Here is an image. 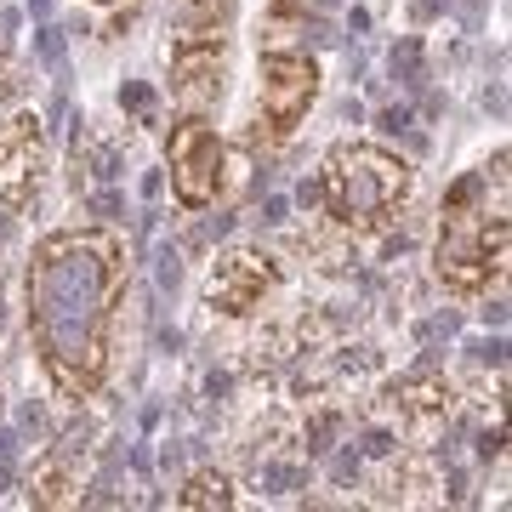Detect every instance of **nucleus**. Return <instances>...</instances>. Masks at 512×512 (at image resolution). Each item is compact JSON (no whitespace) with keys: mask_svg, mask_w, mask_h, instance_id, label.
Listing matches in <instances>:
<instances>
[{"mask_svg":"<svg viewBox=\"0 0 512 512\" xmlns=\"http://www.w3.org/2000/svg\"><path fill=\"white\" fill-rule=\"evenodd\" d=\"M18 433H29V439L46 433V410H40V404H23V410H18Z\"/></svg>","mask_w":512,"mask_h":512,"instance_id":"nucleus-21","label":"nucleus"},{"mask_svg":"<svg viewBox=\"0 0 512 512\" xmlns=\"http://www.w3.org/2000/svg\"><path fill=\"white\" fill-rule=\"evenodd\" d=\"M336 427H342V416H319V421L308 427V450H313V456H325V450H330Z\"/></svg>","mask_w":512,"mask_h":512,"instance_id":"nucleus-18","label":"nucleus"},{"mask_svg":"<svg viewBox=\"0 0 512 512\" xmlns=\"http://www.w3.org/2000/svg\"><path fill=\"white\" fill-rule=\"evenodd\" d=\"M330 478H336V484H353V478H359V456H353V450H342V456L330 461Z\"/></svg>","mask_w":512,"mask_h":512,"instance_id":"nucleus-22","label":"nucleus"},{"mask_svg":"<svg viewBox=\"0 0 512 512\" xmlns=\"http://www.w3.org/2000/svg\"><path fill=\"white\" fill-rule=\"evenodd\" d=\"M35 57L46 69H63V57H69V35L57 29V23H40L35 29Z\"/></svg>","mask_w":512,"mask_h":512,"instance_id":"nucleus-14","label":"nucleus"},{"mask_svg":"<svg viewBox=\"0 0 512 512\" xmlns=\"http://www.w3.org/2000/svg\"><path fill=\"white\" fill-rule=\"evenodd\" d=\"M69 461L74 456H63V450H57V456H46V467H40V478H35V490H29V501H35V507H63V501H80V495H74V478H69Z\"/></svg>","mask_w":512,"mask_h":512,"instance_id":"nucleus-10","label":"nucleus"},{"mask_svg":"<svg viewBox=\"0 0 512 512\" xmlns=\"http://www.w3.org/2000/svg\"><path fill=\"white\" fill-rule=\"evenodd\" d=\"M35 148H40V126L29 114L0 126V205L23 211L35 194Z\"/></svg>","mask_w":512,"mask_h":512,"instance_id":"nucleus-8","label":"nucleus"},{"mask_svg":"<svg viewBox=\"0 0 512 512\" xmlns=\"http://www.w3.org/2000/svg\"><path fill=\"white\" fill-rule=\"evenodd\" d=\"M296 205H302V211H313V205H319V177H308V183H296Z\"/></svg>","mask_w":512,"mask_h":512,"instance_id":"nucleus-26","label":"nucleus"},{"mask_svg":"<svg viewBox=\"0 0 512 512\" xmlns=\"http://www.w3.org/2000/svg\"><path fill=\"white\" fill-rule=\"evenodd\" d=\"M177 501H183V507H234V490H228L222 473H194Z\"/></svg>","mask_w":512,"mask_h":512,"instance_id":"nucleus-12","label":"nucleus"},{"mask_svg":"<svg viewBox=\"0 0 512 512\" xmlns=\"http://www.w3.org/2000/svg\"><path fill=\"white\" fill-rule=\"evenodd\" d=\"M359 456H393V439H387L382 427H370L365 444H359Z\"/></svg>","mask_w":512,"mask_h":512,"instance_id":"nucleus-23","label":"nucleus"},{"mask_svg":"<svg viewBox=\"0 0 512 512\" xmlns=\"http://www.w3.org/2000/svg\"><path fill=\"white\" fill-rule=\"evenodd\" d=\"M18 433L12 427H0V490H12V478H18Z\"/></svg>","mask_w":512,"mask_h":512,"instance_id":"nucleus-16","label":"nucleus"},{"mask_svg":"<svg viewBox=\"0 0 512 512\" xmlns=\"http://www.w3.org/2000/svg\"><path fill=\"white\" fill-rule=\"evenodd\" d=\"M444 12V0H416V18H439Z\"/></svg>","mask_w":512,"mask_h":512,"instance_id":"nucleus-33","label":"nucleus"},{"mask_svg":"<svg viewBox=\"0 0 512 512\" xmlns=\"http://www.w3.org/2000/svg\"><path fill=\"white\" fill-rule=\"evenodd\" d=\"M478 456H501V427H490V433L478 439Z\"/></svg>","mask_w":512,"mask_h":512,"instance_id":"nucleus-28","label":"nucleus"},{"mask_svg":"<svg viewBox=\"0 0 512 512\" xmlns=\"http://www.w3.org/2000/svg\"><path fill=\"white\" fill-rule=\"evenodd\" d=\"M29 12H35V18L46 23V18H52V0H29Z\"/></svg>","mask_w":512,"mask_h":512,"instance_id":"nucleus-34","label":"nucleus"},{"mask_svg":"<svg viewBox=\"0 0 512 512\" xmlns=\"http://www.w3.org/2000/svg\"><path fill=\"white\" fill-rule=\"evenodd\" d=\"M507 268V211H478V200L444 205L439 234V279L450 291H484L490 274Z\"/></svg>","mask_w":512,"mask_h":512,"instance_id":"nucleus-3","label":"nucleus"},{"mask_svg":"<svg viewBox=\"0 0 512 512\" xmlns=\"http://www.w3.org/2000/svg\"><path fill=\"white\" fill-rule=\"evenodd\" d=\"M393 404L410 410V416H433V410H444V404H450V387H444L439 365L421 359L416 370H404L399 382H393Z\"/></svg>","mask_w":512,"mask_h":512,"instance_id":"nucleus-9","label":"nucleus"},{"mask_svg":"<svg viewBox=\"0 0 512 512\" xmlns=\"http://www.w3.org/2000/svg\"><path fill=\"white\" fill-rule=\"evenodd\" d=\"M467 353H473V365H507V342L501 336H490V342H467Z\"/></svg>","mask_w":512,"mask_h":512,"instance_id":"nucleus-17","label":"nucleus"},{"mask_svg":"<svg viewBox=\"0 0 512 512\" xmlns=\"http://www.w3.org/2000/svg\"><path fill=\"white\" fill-rule=\"evenodd\" d=\"M285 211H291V200H285V194H268V200H262V222H268V228H279V222H285Z\"/></svg>","mask_w":512,"mask_h":512,"instance_id":"nucleus-25","label":"nucleus"},{"mask_svg":"<svg viewBox=\"0 0 512 512\" xmlns=\"http://www.w3.org/2000/svg\"><path fill=\"white\" fill-rule=\"evenodd\" d=\"M154 279H160V291H177V285H183V251H177V245H160V256H154Z\"/></svg>","mask_w":512,"mask_h":512,"instance_id":"nucleus-15","label":"nucleus"},{"mask_svg":"<svg viewBox=\"0 0 512 512\" xmlns=\"http://www.w3.org/2000/svg\"><path fill=\"white\" fill-rule=\"evenodd\" d=\"M256 484L268 495H285V490L302 484V467H296V461H262V467H256Z\"/></svg>","mask_w":512,"mask_h":512,"instance_id":"nucleus-13","label":"nucleus"},{"mask_svg":"<svg viewBox=\"0 0 512 512\" xmlns=\"http://www.w3.org/2000/svg\"><path fill=\"white\" fill-rule=\"evenodd\" d=\"M165 160H171V188L188 211H205L217 200V183H222V137L205 126L200 114H188L183 126H171L165 137Z\"/></svg>","mask_w":512,"mask_h":512,"instance_id":"nucleus-4","label":"nucleus"},{"mask_svg":"<svg viewBox=\"0 0 512 512\" xmlns=\"http://www.w3.org/2000/svg\"><path fill=\"white\" fill-rule=\"evenodd\" d=\"M126 285V245L109 228L52 234L29 262V325L40 365L63 393H92L109 376V325Z\"/></svg>","mask_w":512,"mask_h":512,"instance_id":"nucleus-1","label":"nucleus"},{"mask_svg":"<svg viewBox=\"0 0 512 512\" xmlns=\"http://www.w3.org/2000/svg\"><path fill=\"white\" fill-rule=\"evenodd\" d=\"M279 285V268L274 256L262 251H234L222 256V262H211V279H205V302L217 313H228V319H245V313L262 308V296Z\"/></svg>","mask_w":512,"mask_h":512,"instance_id":"nucleus-7","label":"nucleus"},{"mask_svg":"<svg viewBox=\"0 0 512 512\" xmlns=\"http://www.w3.org/2000/svg\"><path fill=\"white\" fill-rule=\"evenodd\" d=\"M120 109H131V114H148V109H154V92H148L143 80H126V86H120Z\"/></svg>","mask_w":512,"mask_h":512,"instance_id":"nucleus-19","label":"nucleus"},{"mask_svg":"<svg viewBox=\"0 0 512 512\" xmlns=\"http://www.w3.org/2000/svg\"><path fill=\"white\" fill-rule=\"evenodd\" d=\"M365 29H370V12H365V6H353V12H348V35H365Z\"/></svg>","mask_w":512,"mask_h":512,"instance_id":"nucleus-29","label":"nucleus"},{"mask_svg":"<svg viewBox=\"0 0 512 512\" xmlns=\"http://www.w3.org/2000/svg\"><path fill=\"white\" fill-rule=\"evenodd\" d=\"M160 188H165V177H160V171H148V177H143V200L154 205V200H160Z\"/></svg>","mask_w":512,"mask_h":512,"instance_id":"nucleus-30","label":"nucleus"},{"mask_svg":"<svg viewBox=\"0 0 512 512\" xmlns=\"http://www.w3.org/2000/svg\"><path fill=\"white\" fill-rule=\"evenodd\" d=\"M404 188H410V165L399 154L376 143H336L319 171V211L348 228H376L404 200Z\"/></svg>","mask_w":512,"mask_h":512,"instance_id":"nucleus-2","label":"nucleus"},{"mask_svg":"<svg viewBox=\"0 0 512 512\" xmlns=\"http://www.w3.org/2000/svg\"><path fill=\"white\" fill-rule=\"evenodd\" d=\"M387 63H393V80H399V86H410V92H421V86H427V52H421L416 35H404L399 46H393V57H387Z\"/></svg>","mask_w":512,"mask_h":512,"instance_id":"nucleus-11","label":"nucleus"},{"mask_svg":"<svg viewBox=\"0 0 512 512\" xmlns=\"http://www.w3.org/2000/svg\"><path fill=\"white\" fill-rule=\"evenodd\" d=\"M222 46H228V35L217 23L183 29L177 46H171V92H177V103L188 114H200L205 103L222 97Z\"/></svg>","mask_w":512,"mask_h":512,"instance_id":"nucleus-5","label":"nucleus"},{"mask_svg":"<svg viewBox=\"0 0 512 512\" xmlns=\"http://www.w3.org/2000/svg\"><path fill=\"white\" fill-rule=\"evenodd\" d=\"M478 319H484V325H495V330H501V325H507V302H490V308L478 313Z\"/></svg>","mask_w":512,"mask_h":512,"instance_id":"nucleus-27","label":"nucleus"},{"mask_svg":"<svg viewBox=\"0 0 512 512\" xmlns=\"http://www.w3.org/2000/svg\"><path fill=\"white\" fill-rule=\"evenodd\" d=\"M484 109H495V114H507V92H501V86H490V92H484Z\"/></svg>","mask_w":512,"mask_h":512,"instance_id":"nucleus-31","label":"nucleus"},{"mask_svg":"<svg viewBox=\"0 0 512 512\" xmlns=\"http://www.w3.org/2000/svg\"><path fill=\"white\" fill-rule=\"evenodd\" d=\"M92 211H97V217H120V211H126V200H120L114 188H103V194H92Z\"/></svg>","mask_w":512,"mask_h":512,"instance_id":"nucleus-24","label":"nucleus"},{"mask_svg":"<svg viewBox=\"0 0 512 512\" xmlns=\"http://www.w3.org/2000/svg\"><path fill=\"white\" fill-rule=\"evenodd\" d=\"M376 126H382L387 137H410V109H404V103H393V109L376 114Z\"/></svg>","mask_w":512,"mask_h":512,"instance_id":"nucleus-20","label":"nucleus"},{"mask_svg":"<svg viewBox=\"0 0 512 512\" xmlns=\"http://www.w3.org/2000/svg\"><path fill=\"white\" fill-rule=\"evenodd\" d=\"M313 97H319V69H313L308 52H268L262 57V114H268V126L279 137L296 131V120L313 109Z\"/></svg>","mask_w":512,"mask_h":512,"instance_id":"nucleus-6","label":"nucleus"},{"mask_svg":"<svg viewBox=\"0 0 512 512\" xmlns=\"http://www.w3.org/2000/svg\"><path fill=\"white\" fill-rule=\"evenodd\" d=\"M131 467H137V473H148V467H154V456H148V444H137V450H131Z\"/></svg>","mask_w":512,"mask_h":512,"instance_id":"nucleus-32","label":"nucleus"}]
</instances>
